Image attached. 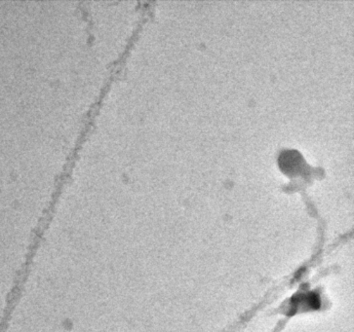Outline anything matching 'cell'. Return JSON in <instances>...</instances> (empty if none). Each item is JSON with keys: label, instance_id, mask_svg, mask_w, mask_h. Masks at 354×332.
Masks as SVG:
<instances>
[{"label": "cell", "instance_id": "1", "mask_svg": "<svg viewBox=\"0 0 354 332\" xmlns=\"http://www.w3.org/2000/svg\"><path fill=\"white\" fill-rule=\"evenodd\" d=\"M278 165L281 172L289 177L305 174L308 167L305 158L297 150L282 151L278 158Z\"/></svg>", "mask_w": 354, "mask_h": 332}]
</instances>
